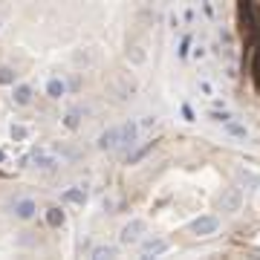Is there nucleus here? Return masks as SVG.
Returning <instances> with one entry per match:
<instances>
[{
    "label": "nucleus",
    "instance_id": "nucleus-5",
    "mask_svg": "<svg viewBox=\"0 0 260 260\" xmlns=\"http://www.w3.org/2000/svg\"><path fill=\"white\" fill-rule=\"evenodd\" d=\"M118 142H121V130L118 127H107L104 133H101V136H98V142H95V148H98V151H116L118 148Z\"/></svg>",
    "mask_w": 260,
    "mask_h": 260
},
{
    "label": "nucleus",
    "instance_id": "nucleus-25",
    "mask_svg": "<svg viewBox=\"0 0 260 260\" xmlns=\"http://www.w3.org/2000/svg\"><path fill=\"white\" fill-rule=\"evenodd\" d=\"M191 55H194V58L200 61V58H205V47H197L194 49V52H191Z\"/></svg>",
    "mask_w": 260,
    "mask_h": 260
},
{
    "label": "nucleus",
    "instance_id": "nucleus-4",
    "mask_svg": "<svg viewBox=\"0 0 260 260\" xmlns=\"http://www.w3.org/2000/svg\"><path fill=\"white\" fill-rule=\"evenodd\" d=\"M220 205H223V211H228V214H237L240 208H243V188H228L223 194V200H220Z\"/></svg>",
    "mask_w": 260,
    "mask_h": 260
},
{
    "label": "nucleus",
    "instance_id": "nucleus-19",
    "mask_svg": "<svg viewBox=\"0 0 260 260\" xmlns=\"http://www.w3.org/2000/svg\"><path fill=\"white\" fill-rule=\"evenodd\" d=\"M116 254H118L116 246H98V248H93V257H116Z\"/></svg>",
    "mask_w": 260,
    "mask_h": 260
},
{
    "label": "nucleus",
    "instance_id": "nucleus-12",
    "mask_svg": "<svg viewBox=\"0 0 260 260\" xmlns=\"http://www.w3.org/2000/svg\"><path fill=\"white\" fill-rule=\"evenodd\" d=\"M81 118H84L81 107H70V110L64 113V127H67V130H78V127H81Z\"/></svg>",
    "mask_w": 260,
    "mask_h": 260
},
{
    "label": "nucleus",
    "instance_id": "nucleus-15",
    "mask_svg": "<svg viewBox=\"0 0 260 260\" xmlns=\"http://www.w3.org/2000/svg\"><path fill=\"white\" fill-rule=\"evenodd\" d=\"M154 145H156V142H148L145 148H139V151H136L133 156H127V165H136V162H142L145 156H148L151 151H154Z\"/></svg>",
    "mask_w": 260,
    "mask_h": 260
},
{
    "label": "nucleus",
    "instance_id": "nucleus-21",
    "mask_svg": "<svg viewBox=\"0 0 260 260\" xmlns=\"http://www.w3.org/2000/svg\"><path fill=\"white\" fill-rule=\"evenodd\" d=\"M182 116H185V121H197V118H194V107L191 104H182Z\"/></svg>",
    "mask_w": 260,
    "mask_h": 260
},
{
    "label": "nucleus",
    "instance_id": "nucleus-23",
    "mask_svg": "<svg viewBox=\"0 0 260 260\" xmlns=\"http://www.w3.org/2000/svg\"><path fill=\"white\" fill-rule=\"evenodd\" d=\"M154 124H156V118H154V116H145L142 121H139V127H142V130H148V127H154Z\"/></svg>",
    "mask_w": 260,
    "mask_h": 260
},
{
    "label": "nucleus",
    "instance_id": "nucleus-2",
    "mask_svg": "<svg viewBox=\"0 0 260 260\" xmlns=\"http://www.w3.org/2000/svg\"><path fill=\"white\" fill-rule=\"evenodd\" d=\"M191 231L197 237H211L220 231V217L217 214H200L194 223H191Z\"/></svg>",
    "mask_w": 260,
    "mask_h": 260
},
{
    "label": "nucleus",
    "instance_id": "nucleus-1",
    "mask_svg": "<svg viewBox=\"0 0 260 260\" xmlns=\"http://www.w3.org/2000/svg\"><path fill=\"white\" fill-rule=\"evenodd\" d=\"M145 234H148V223L139 220V217H133L130 223L121 225V231H118V243H121V246H136V243H142Z\"/></svg>",
    "mask_w": 260,
    "mask_h": 260
},
{
    "label": "nucleus",
    "instance_id": "nucleus-7",
    "mask_svg": "<svg viewBox=\"0 0 260 260\" xmlns=\"http://www.w3.org/2000/svg\"><path fill=\"white\" fill-rule=\"evenodd\" d=\"M118 130H121V142H118V148H121V145H130V148H133V145L139 142V133H142L139 121H124V127H118Z\"/></svg>",
    "mask_w": 260,
    "mask_h": 260
},
{
    "label": "nucleus",
    "instance_id": "nucleus-8",
    "mask_svg": "<svg viewBox=\"0 0 260 260\" xmlns=\"http://www.w3.org/2000/svg\"><path fill=\"white\" fill-rule=\"evenodd\" d=\"M67 90H70V84L64 81V78H58V75H52V78L47 81V95L52 98V101L64 98V95H67Z\"/></svg>",
    "mask_w": 260,
    "mask_h": 260
},
{
    "label": "nucleus",
    "instance_id": "nucleus-22",
    "mask_svg": "<svg viewBox=\"0 0 260 260\" xmlns=\"http://www.w3.org/2000/svg\"><path fill=\"white\" fill-rule=\"evenodd\" d=\"M130 58H133V64H142V61H145V52H142L139 47H136L133 52H130Z\"/></svg>",
    "mask_w": 260,
    "mask_h": 260
},
{
    "label": "nucleus",
    "instance_id": "nucleus-11",
    "mask_svg": "<svg viewBox=\"0 0 260 260\" xmlns=\"http://www.w3.org/2000/svg\"><path fill=\"white\" fill-rule=\"evenodd\" d=\"M64 223H67L64 208H61V205H49L47 208V225L49 228H64Z\"/></svg>",
    "mask_w": 260,
    "mask_h": 260
},
{
    "label": "nucleus",
    "instance_id": "nucleus-18",
    "mask_svg": "<svg viewBox=\"0 0 260 260\" xmlns=\"http://www.w3.org/2000/svg\"><path fill=\"white\" fill-rule=\"evenodd\" d=\"M9 136H12L15 142H24L26 136H29V127H24V124H12V127H9Z\"/></svg>",
    "mask_w": 260,
    "mask_h": 260
},
{
    "label": "nucleus",
    "instance_id": "nucleus-9",
    "mask_svg": "<svg viewBox=\"0 0 260 260\" xmlns=\"http://www.w3.org/2000/svg\"><path fill=\"white\" fill-rule=\"evenodd\" d=\"M32 87H29V84H15V90H12V101L18 107H29L32 104Z\"/></svg>",
    "mask_w": 260,
    "mask_h": 260
},
{
    "label": "nucleus",
    "instance_id": "nucleus-3",
    "mask_svg": "<svg viewBox=\"0 0 260 260\" xmlns=\"http://www.w3.org/2000/svg\"><path fill=\"white\" fill-rule=\"evenodd\" d=\"M168 248H171V243L165 237H151V240H145L139 246V251H142V257H159V254H165Z\"/></svg>",
    "mask_w": 260,
    "mask_h": 260
},
{
    "label": "nucleus",
    "instance_id": "nucleus-27",
    "mask_svg": "<svg viewBox=\"0 0 260 260\" xmlns=\"http://www.w3.org/2000/svg\"><path fill=\"white\" fill-rule=\"evenodd\" d=\"M0 26H3V24H0Z\"/></svg>",
    "mask_w": 260,
    "mask_h": 260
},
{
    "label": "nucleus",
    "instance_id": "nucleus-16",
    "mask_svg": "<svg viewBox=\"0 0 260 260\" xmlns=\"http://www.w3.org/2000/svg\"><path fill=\"white\" fill-rule=\"evenodd\" d=\"M0 87H15V70L12 67H0Z\"/></svg>",
    "mask_w": 260,
    "mask_h": 260
},
{
    "label": "nucleus",
    "instance_id": "nucleus-14",
    "mask_svg": "<svg viewBox=\"0 0 260 260\" xmlns=\"http://www.w3.org/2000/svg\"><path fill=\"white\" fill-rule=\"evenodd\" d=\"M223 130L228 133V136H234V139H243V142L248 139V127H246V124H240V121H234V118H231V121H225Z\"/></svg>",
    "mask_w": 260,
    "mask_h": 260
},
{
    "label": "nucleus",
    "instance_id": "nucleus-6",
    "mask_svg": "<svg viewBox=\"0 0 260 260\" xmlns=\"http://www.w3.org/2000/svg\"><path fill=\"white\" fill-rule=\"evenodd\" d=\"M12 211H15V217H18V220H32V217H35V211H38V202L29 200V197H24V200H18L12 205Z\"/></svg>",
    "mask_w": 260,
    "mask_h": 260
},
{
    "label": "nucleus",
    "instance_id": "nucleus-26",
    "mask_svg": "<svg viewBox=\"0 0 260 260\" xmlns=\"http://www.w3.org/2000/svg\"><path fill=\"white\" fill-rule=\"evenodd\" d=\"M200 90H202L205 95H211V84H208V81H200Z\"/></svg>",
    "mask_w": 260,
    "mask_h": 260
},
{
    "label": "nucleus",
    "instance_id": "nucleus-10",
    "mask_svg": "<svg viewBox=\"0 0 260 260\" xmlns=\"http://www.w3.org/2000/svg\"><path fill=\"white\" fill-rule=\"evenodd\" d=\"M29 159L35 162V168H44V171H55V165H58V159L49 154V151H32Z\"/></svg>",
    "mask_w": 260,
    "mask_h": 260
},
{
    "label": "nucleus",
    "instance_id": "nucleus-24",
    "mask_svg": "<svg viewBox=\"0 0 260 260\" xmlns=\"http://www.w3.org/2000/svg\"><path fill=\"white\" fill-rule=\"evenodd\" d=\"M75 64H90V55H87V52H78V55H75Z\"/></svg>",
    "mask_w": 260,
    "mask_h": 260
},
{
    "label": "nucleus",
    "instance_id": "nucleus-13",
    "mask_svg": "<svg viewBox=\"0 0 260 260\" xmlns=\"http://www.w3.org/2000/svg\"><path fill=\"white\" fill-rule=\"evenodd\" d=\"M61 202H70V205H84L87 202V191L84 188H67L61 194Z\"/></svg>",
    "mask_w": 260,
    "mask_h": 260
},
{
    "label": "nucleus",
    "instance_id": "nucleus-17",
    "mask_svg": "<svg viewBox=\"0 0 260 260\" xmlns=\"http://www.w3.org/2000/svg\"><path fill=\"white\" fill-rule=\"evenodd\" d=\"M208 118H211V121H217V124H225V121H231V113H228V110H208Z\"/></svg>",
    "mask_w": 260,
    "mask_h": 260
},
{
    "label": "nucleus",
    "instance_id": "nucleus-20",
    "mask_svg": "<svg viewBox=\"0 0 260 260\" xmlns=\"http://www.w3.org/2000/svg\"><path fill=\"white\" fill-rule=\"evenodd\" d=\"M188 52H191V38L182 35V41H179V58H188Z\"/></svg>",
    "mask_w": 260,
    "mask_h": 260
}]
</instances>
